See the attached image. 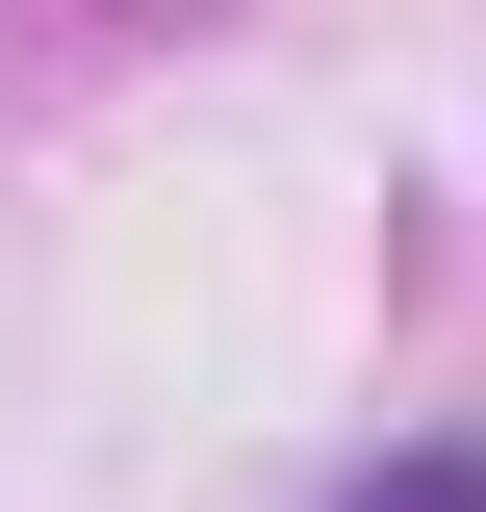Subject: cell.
I'll return each mask as SVG.
<instances>
[{
  "mask_svg": "<svg viewBox=\"0 0 486 512\" xmlns=\"http://www.w3.org/2000/svg\"><path fill=\"white\" fill-rule=\"evenodd\" d=\"M307 512H486V436H384V461H333Z\"/></svg>",
  "mask_w": 486,
  "mask_h": 512,
  "instance_id": "1",
  "label": "cell"
}]
</instances>
